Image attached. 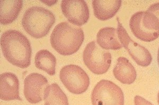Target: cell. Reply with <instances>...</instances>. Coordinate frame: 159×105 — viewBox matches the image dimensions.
I'll return each mask as SVG.
<instances>
[{"instance_id":"cell-8","label":"cell","mask_w":159,"mask_h":105,"mask_svg":"<svg viewBox=\"0 0 159 105\" xmlns=\"http://www.w3.org/2000/svg\"><path fill=\"white\" fill-rule=\"evenodd\" d=\"M49 85L47 78L38 73H32L24 80V94L28 102L37 103L44 100Z\"/></svg>"},{"instance_id":"cell-19","label":"cell","mask_w":159,"mask_h":105,"mask_svg":"<svg viewBox=\"0 0 159 105\" xmlns=\"http://www.w3.org/2000/svg\"><path fill=\"white\" fill-rule=\"evenodd\" d=\"M135 105H153L150 102L139 96H136L134 98Z\"/></svg>"},{"instance_id":"cell-5","label":"cell","mask_w":159,"mask_h":105,"mask_svg":"<svg viewBox=\"0 0 159 105\" xmlns=\"http://www.w3.org/2000/svg\"><path fill=\"white\" fill-rule=\"evenodd\" d=\"M91 101L92 105H124V96L115 83L101 80L93 89Z\"/></svg>"},{"instance_id":"cell-15","label":"cell","mask_w":159,"mask_h":105,"mask_svg":"<svg viewBox=\"0 0 159 105\" xmlns=\"http://www.w3.org/2000/svg\"><path fill=\"white\" fill-rule=\"evenodd\" d=\"M97 43L102 49L107 50H118L123 47L117 29L112 27L100 29L97 35Z\"/></svg>"},{"instance_id":"cell-2","label":"cell","mask_w":159,"mask_h":105,"mask_svg":"<svg viewBox=\"0 0 159 105\" xmlns=\"http://www.w3.org/2000/svg\"><path fill=\"white\" fill-rule=\"evenodd\" d=\"M84 39L81 27L70 25L67 22L58 24L51 36V45L62 56H70L79 50Z\"/></svg>"},{"instance_id":"cell-18","label":"cell","mask_w":159,"mask_h":105,"mask_svg":"<svg viewBox=\"0 0 159 105\" xmlns=\"http://www.w3.org/2000/svg\"><path fill=\"white\" fill-rule=\"evenodd\" d=\"M147 11L153 15L159 21V3L152 4Z\"/></svg>"},{"instance_id":"cell-16","label":"cell","mask_w":159,"mask_h":105,"mask_svg":"<svg viewBox=\"0 0 159 105\" xmlns=\"http://www.w3.org/2000/svg\"><path fill=\"white\" fill-rule=\"evenodd\" d=\"M34 63L37 68L45 71L50 76L55 74L56 59L55 57L47 50H41L37 53Z\"/></svg>"},{"instance_id":"cell-13","label":"cell","mask_w":159,"mask_h":105,"mask_svg":"<svg viewBox=\"0 0 159 105\" xmlns=\"http://www.w3.org/2000/svg\"><path fill=\"white\" fill-rule=\"evenodd\" d=\"M114 76L123 84L130 85L133 83L137 77L134 66L125 57H119L117 63L113 70Z\"/></svg>"},{"instance_id":"cell-17","label":"cell","mask_w":159,"mask_h":105,"mask_svg":"<svg viewBox=\"0 0 159 105\" xmlns=\"http://www.w3.org/2000/svg\"><path fill=\"white\" fill-rule=\"evenodd\" d=\"M45 105H69L67 96L57 83L48 88L44 98Z\"/></svg>"},{"instance_id":"cell-21","label":"cell","mask_w":159,"mask_h":105,"mask_svg":"<svg viewBox=\"0 0 159 105\" xmlns=\"http://www.w3.org/2000/svg\"><path fill=\"white\" fill-rule=\"evenodd\" d=\"M157 102H158L159 105V92L158 93V94H157Z\"/></svg>"},{"instance_id":"cell-4","label":"cell","mask_w":159,"mask_h":105,"mask_svg":"<svg viewBox=\"0 0 159 105\" xmlns=\"http://www.w3.org/2000/svg\"><path fill=\"white\" fill-rule=\"evenodd\" d=\"M84 63L90 70L96 74L107 73L111 63V54L102 49L96 42H90L83 51Z\"/></svg>"},{"instance_id":"cell-20","label":"cell","mask_w":159,"mask_h":105,"mask_svg":"<svg viewBox=\"0 0 159 105\" xmlns=\"http://www.w3.org/2000/svg\"><path fill=\"white\" fill-rule=\"evenodd\" d=\"M157 62H158V65L159 67V48L158 50V52H157Z\"/></svg>"},{"instance_id":"cell-9","label":"cell","mask_w":159,"mask_h":105,"mask_svg":"<svg viewBox=\"0 0 159 105\" xmlns=\"http://www.w3.org/2000/svg\"><path fill=\"white\" fill-rule=\"evenodd\" d=\"M61 6L63 14L73 25L81 27L88 21L90 12L85 1L63 0Z\"/></svg>"},{"instance_id":"cell-7","label":"cell","mask_w":159,"mask_h":105,"mask_svg":"<svg viewBox=\"0 0 159 105\" xmlns=\"http://www.w3.org/2000/svg\"><path fill=\"white\" fill-rule=\"evenodd\" d=\"M117 19L118 36L123 47L126 49L138 65L143 67L150 65L152 61V56L150 52L147 48L132 40L126 30L119 22V19Z\"/></svg>"},{"instance_id":"cell-3","label":"cell","mask_w":159,"mask_h":105,"mask_svg":"<svg viewBox=\"0 0 159 105\" xmlns=\"http://www.w3.org/2000/svg\"><path fill=\"white\" fill-rule=\"evenodd\" d=\"M55 22L52 12L45 8L33 6L28 9L22 19V26L28 35L40 39L45 36Z\"/></svg>"},{"instance_id":"cell-11","label":"cell","mask_w":159,"mask_h":105,"mask_svg":"<svg viewBox=\"0 0 159 105\" xmlns=\"http://www.w3.org/2000/svg\"><path fill=\"white\" fill-rule=\"evenodd\" d=\"M121 0H93L92 7L96 18L107 21L113 18L121 7Z\"/></svg>"},{"instance_id":"cell-6","label":"cell","mask_w":159,"mask_h":105,"mask_svg":"<svg viewBox=\"0 0 159 105\" xmlns=\"http://www.w3.org/2000/svg\"><path fill=\"white\" fill-rule=\"evenodd\" d=\"M60 78L66 88L74 94H83L90 85L88 75L77 65H69L63 67L60 71Z\"/></svg>"},{"instance_id":"cell-12","label":"cell","mask_w":159,"mask_h":105,"mask_svg":"<svg viewBox=\"0 0 159 105\" xmlns=\"http://www.w3.org/2000/svg\"><path fill=\"white\" fill-rule=\"evenodd\" d=\"M129 27L135 36L143 41H153L159 37V32L151 31L143 24L142 11L132 15L129 20Z\"/></svg>"},{"instance_id":"cell-14","label":"cell","mask_w":159,"mask_h":105,"mask_svg":"<svg viewBox=\"0 0 159 105\" xmlns=\"http://www.w3.org/2000/svg\"><path fill=\"white\" fill-rule=\"evenodd\" d=\"M0 3V22L7 25L15 21L23 7L22 0H1Z\"/></svg>"},{"instance_id":"cell-10","label":"cell","mask_w":159,"mask_h":105,"mask_svg":"<svg viewBox=\"0 0 159 105\" xmlns=\"http://www.w3.org/2000/svg\"><path fill=\"white\" fill-rule=\"evenodd\" d=\"M0 98L5 101H22L19 96V80L16 74L4 73L0 75Z\"/></svg>"},{"instance_id":"cell-1","label":"cell","mask_w":159,"mask_h":105,"mask_svg":"<svg viewBox=\"0 0 159 105\" xmlns=\"http://www.w3.org/2000/svg\"><path fill=\"white\" fill-rule=\"evenodd\" d=\"M1 47L4 57L13 65L22 69L30 65L32 54L30 42L20 31L9 30L3 33Z\"/></svg>"}]
</instances>
